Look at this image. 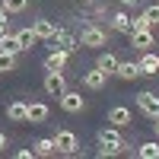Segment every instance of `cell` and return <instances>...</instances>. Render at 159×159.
Returning <instances> with one entry per match:
<instances>
[{
  "instance_id": "f546056e",
  "label": "cell",
  "mask_w": 159,
  "mask_h": 159,
  "mask_svg": "<svg viewBox=\"0 0 159 159\" xmlns=\"http://www.w3.org/2000/svg\"><path fill=\"white\" fill-rule=\"evenodd\" d=\"M134 3H140V0H121V7H134Z\"/></svg>"
},
{
  "instance_id": "44dd1931",
  "label": "cell",
  "mask_w": 159,
  "mask_h": 159,
  "mask_svg": "<svg viewBox=\"0 0 159 159\" xmlns=\"http://www.w3.org/2000/svg\"><path fill=\"white\" fill-rule=\"evenodd\" d=\"M32 29H35V35H38V38H51V35L57 32V29H54V25H51L48 19H38V22L32 25Z\"/></svg>"
},
{
  "instance_id": "277c9868",
  "label": "cell",
  "mask_w": 159,
  "mask_h": 159,
  "mask_svg": "<svg viewBox=\"0 0 159 159\" xmlns=\"http://www.w3.org/2000/svg\"><path fill=\"white\" fill-rule=\"evenodd\" d=\"M99 143H105V147H115V153H127V143H124V140H121V134L115 130V124L99 130Z\"/></svg>"
},
{
  "instance_id": "83f0119b",
  "label": "cell",
  "mask_w": 159,
  "mask_h": 159,
  "mask_svg": "<svg viewBox=\"0 0 159 159\" xmlns=\"http://www.w3.org/2000/svg\"><path fill=\"white\" fill-rule=\"evenodd\" d=\"M7 32H10V22H7V19H0V38H3Z\"/></svg>"
},
{
  "instance_id": "4dcf8cb0",
  "label": "cell",
  "mask_w": 159,
  "mask_h": 159,
  "mask_svg": "<svg viewBox=\"0 0 159 159\" xmlns=\"http://www.w3.org/2000/svg\"><path fill=\"white\" fill-rule=\"evenodd\" d=\"M153 130H156V134H159V118H153Z\"/></svg>"
},
{
  "instance_id": "f1b7e54d",
  "label": "cell",
  "mask_w": 159,
  "mask_h": 159,
  "mask_svg": "<svg viewBox=\"0 0 159 159\" xmlns=\"http://www.w3.org/2000/svg\"><path fill=\"white\" fill-rule=\"evenodd\" d=\"M0 19H7V3L0 0Z\"/></svg>"
},
{
  "instance_id": "8992f818",
  "label": "cell",
  "mask_w": 159,
  "mask_h": 159,
  "mask_svg": "<svg viewBox=\"0 0 159 159\" xmlns=\"http://www.w3.org/2000/svg\"><path fill=\"white\" fill-rule=\"evenodd\" d=\"M137 108L147 118H159V96L156 92H140L137 96Z\"/></svg>"
},
{
  "instance_id": "d6a6232c",
  "label": "cell",
  "mask_w": 159,
  "mask_h": 159,
  "mask_svg": "<svg viewBox=\"0 0 159 159\" xmlns=\"http://www.w3.org/2000/svg\"><path fill=\"white\" fill-rule=\"evenodd\" d=\"M80 3H92V0H80Z\"/></svg>"
},
{
  "instance_id": "30bf717a",
  "label": "cell",
  "mask_w": 159,
  "mask_h": 159,
  "mask_svg": "<svg viewBox=\"0 0 159 159\" xmlns=\"http://www.w3.org/2000/svg\"><path fill=\"white\" fill-rule=\"evenodd\" d=\"M118 64H121V61H118L115 54H111V51H105V54H99V61H96V67L105 73V76H115L118 73Z\"/></svg>"
},
{
  "instance_id": "5bb4252c",
  "label": "cell",
  "mask_w": 159,
  "mask_h": 159,
  "mask_svg": "<svg viewBox=\"0 0 159 159\" xmlns=\"http://www.w3.org/2000/svg\"><path fill=\"white\" fill-rule=\"evenodd\" d=\"M7 118L10 121H29V105L25 102H10L7 105Z\"/></svg>"
},
{
  "instance_id": "d6986e66",
  "label": "cell",
  "mask_w": 159,
  "mask_h": 159,
  "mask_svg": "<svg viewBox=\"0 0 159 159\" xmlns=\"http://www.w3.org/2000/svg\"><path fill=\"white\" fill-rule=\"evenodd\" d=\"M57 153V143H54V137H42L35 143V156H54Z\"/></svg>"
},
{
  "instance_id": "9c48e42d",
  "label": "cell",
  "mask_w": 159,
  "mask_h": 159,
  "mask_svg": "<svg viewBox=\"0 0 159 159\" xmlns=\"http://www.w3.org/2000/svg\"><path fill=\"white\" fill-rule=\"evenodd\" d=\"M130 45H134L137 51H150L153 32H150V29H134V32H130Z\"/></svg>"
},
{
  "instance_id": "ac0fdd59",
  "label": "cell",
  "mask_w": 159,
  "mask_h": 159,
  "mask_svg": "<svg viewBox=\"0 0 159 159\" xmlns=\"http://www.w3.org/2000/svg\"><path fill=\"white\" fill-rule=\"evenodd\" d=\"M0 51H7V54H19V51H25V48H22V42H19L16 35L7 32L3 38H0Z\"/></svg>"
},
{
  "instance_id": "603a6c76",
  "label": "cell",
  "mask_w": 159,
  "mask_h": 159,
  "mask_svg": "<svg viewBox=\"0 0 159 159\" xmlns=\"http://www.w3.org/2000/svg\"><path fill=\"white\" fill-rule=\"evenodd\" d=\"M10 70H16V54L0 51V73H10Z\"/></svg>"
},
{
  "instance_id": "d4e9b609",
  "label": "cell",
  "mask_w": 159,
  "mask_h": 159,
  "mask_svg": "<svg viewBox=\"0 0 159 159\" xmlns=\"http://www.w3.org/2000/svg\"><path fill=\"white\" fill-rule=\"evenodd\" d=\"M7 3V13H22L25 10V0H3Z\"/></svg>"
},
{
  "instance_id": "7c38bea8",
  "label": "cell",
  "mask_w": 159,
  "mask_h": 159,
  "mask_svg": "<svg viewBox=\"0 0 159 159\" xmlns=\"http://www.w3.org/2000/svg\"><path fill=\"white\" fill-rule=\"evenodd\" d=\"M115 76H121V80H137V76H143V70H140V64H134V61H121Z\"/></svg>"
},
{
  "instance_id": "4316f807",
  "label": "cell",
  "mask_w": 159,
  "mask_h": 159,
  "mask_svg": "<svg viewBox=\"0 0 159 159\" xmlns=\"http://www.w3.org/2000/svg\"><path fill=\"white\" fill-rule=\"evenodd\" d=\"M16 156H19V159H32V156H35V147H32V150H19Z\"/></svg>"
},
{
  "instance_id": "52a82bcc",
  "label": "cell",
  "mask_w": 159,
  "mask_h": 159,
  "mask_svg": "<svg viewBox=\"0 0 159 159\" xmlns=\"http://www.w3.org/2000/svg\"><path fill=\"white\" fill-rule=\"evenodd\" d=\"M51 48H64V51H73V48H80V38H76L73 32H67V29H57L54 35H51Z\"/></svg>"
},
{
  "instance_id": "7402d4cb",
  "label": "cell",
  "mask_w": 159,
  "mask_h": 159,
  "mask_svg": "<svg viewBox=\"0 0 159 159\" xmlns=\"http://www.w3.org/2000/svg\"><path fill=\"white\" fill-rule=\"evenodd\" d=\"M16 38L22 42V48H25V51H29V48H32V45L38 42V35H35V29H19V32H16Z\"/></svg>"
},
{
  "instance_id": "ba28073f",
  "label": "cell",
  "mask_w": 159,
  "mask_h": 159,
  "mask_svg": "<svg viewBox=\"0 0 159 159\" xmlns=\"http://www.w3.org/2000/svg\"><path fill=\"white\" fill-rule=\"evenodd\" d=\"M67 57H70V51H64V48H51V54L45 57V70H64Z\"/></svg>"
},
{
  "instance_id": "9a60e30c",
  "label": "cell",
  "mask_w": 159,
  "mask_h": 159,
  "mask_svg": "<svg viewBox=\"0 0 159 159\" xmlns=\"http://www.w3.org/2000/svg\"><path fill=\"white\" fill-rule=\"evenodd\" d=\"M105 80H108V76L96 67V70H86V73H83V86H86V89H102Z\"/></svg>"
},
{
  "instance_id": "1f68e13d",
  "label": "cell",
  "mask_w": 159,
  "mask_h": 159,
  "mask_svg": "<svg viewBox=\"0 0 159 159\" xmlns=\"http://www.w3.org/2000/svg\"><path fill=\"white\" fill-rule=\"evenodd\" d=\"M3 147H7V137H3V134H0V150H3Z\"/></svg>"
},
{
  "instance_id": "484cf974",
  "label": "cell",
  "mask_w": 159,
  "mask_h": 159,
  "mask_svg": "<svg viewBox=\"0 0 159 159\" xmlns=\"http://www.w3.org/2000/svg\"><path fill=\"white\" fill-rule=\"evenodd\" d=\"M134 29H153V25L147 22V16H143V13H140V16L134 19Z\"/></svg>"
},
{
  "instance_id": "ffe728a7",
  "label": "cell",
  "mask_w": 159,
  "mask_h": 159,
  "mask_svg": "<svg viewBox=\"0 0 159 159\" xmlns=\"http://www.w3.org/2000/svg\"><path fill=\"white\" fill-rule=\"evenodd\" d=\"M137 156H140V159H159V143H140V147H137Z\"/></svg>"
},
{
  "instance_id": "7a4b0ae2",
  "label": "cell",
  "mask_w": 159,
  "mask_h": 159,
  "mask_svg": "<svg viewBox=\"0 0 159 159\" xmlns=\"http://www.w3.org/2000/svg\"><path fill=\"white\" fill-rule=\"evenodd\" d=\"M80 45H86V48H99V45H105V32L99 29V25L86 22L83 32H80Z\"/></svg>"
},
{
  "instance_id": "cb8c5ba5",
  "label": "cell",
  "mask_w": 159,
  "mask_h": 159,
  "mask_svg": "<svg viewBox=\"0 0 159 159\" xmlns=\"http://www.w3.org/2000/svg\"><path fill=\"white\" fill-rule=\"evenodd\" d=\"M143 16H147V22H150V25H156V22H159V3L147 7V10H143Z\"/></svg>"
},
{
  "instance_id": "e0dca14e",
  "label": "cell",
  "mask_w": 159,
  "mask_h": 159,
  "mask_svg": "<svg viewBox=\"0 0 159 159\" xmlns=\"http://www.w3.org/2000/svg\"><path fill=\"white\" fill-rule=\"evenodd\" d=\"M137 64H140V70H143V73H150V76H153V73H159V54H150V51H143V57H140Z\"/></svg>"
},
{
  "instance_id": "2e32d148",
  "label": "cell",
  "mask_w": 159,
  "mask_h": 159,
  "mask_svg": "<svg viewBox=\"0 0 159 159\" xmlns=\"http://www.w3.org/2000/svg\"><path fill=\"white\" fill-rule=\"evenodd\" d=\"M48 115H51V111H48V105H45V102H32V105H29V121H32V124L48 121Z\"/></svg>"
},
{
  "instance_id": "3957f363",
  "label": "cell",
  "mask_w": 159,
  "mask_h": 159,
  "mask_svg": "<svg viewBox=\"0 0 159 159\" xmlns=\"http://www.w3.org/2000/svg\"><path fill=\"white\" fill-rule=\"evenodd\" d=\"M54 143H57V153H64V156H76V134L73 130H57L54 134Z\"/></svg>"
},
{
  "instance_id": "6da1fadb",
  "label": "cell",
  "mask_w": 159,
  "mask_h": 159,
  "mask_svg": "<svg viewBox=\"0 0 159 159\" xmlns=\"http://www.w3.org/2000/svg\"><path fill=\"white\" fill-rule=\"evenodd\" d=\"M45 92H48V96H54V99H61L64 92H67V80H64L61 70H48V76H45Z\"/></svg>"
},
{
  "instance_id": "4fadbf2b",
  "label": "cell",
  "mask_w": 159,
  "mask_h": 159,
  "mask_svg": "<svg viewBox=\"0 0 159 159\" xmlns=\"http://www.w3.org/2000/svg\"><path fill=\"white\" fill-rule=\"evenodd\" d=\"M108 124H115V127L130 124V108H124V105H115V108L108 111Z\"/></svg>"
},
{
  "instance_id": "5b68a950",
  "label": "cell",
  "mask_w": 159,
  "mask_h": 159,
  "mask_svg": "<svg viewBox=\"0 0 159 159\" xmlns=\"http://www.w3.org/2000/svg\"><path fill=\"white\" fill-rule=\"evenodd\" d=\"M57 102H61V108L67 111V115H80V111L86 108V102H83V96H80V92H73V89H67V92H64V96H61Z\"/></svg>"
},
{
  "instance_id": "8fae6325",
  "label": "cell",
  "mask_w": 159,
  "mask_h": 159,
  "mask_svg": "<svg viewBox=\"0 0 159 159\" xmlns=\"http://www.w3.org/2000/svg\"><path fill=\"white\" fill-rule=\"evenodd\" d=\"M111 29H115V32H127V35H130V32H134V19H130L124 10H118L115 16H111Z\"/></svg>"
}]
</instances>
